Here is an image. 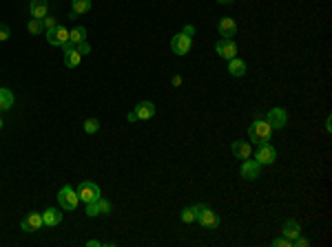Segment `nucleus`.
<instances>
[{
  "instance_id": "obj_1",
  "label": "nucleus",
  "mask_w": 332,
  "mask_h": 247,
  "mask_svg": "<svg viewBox=\"0 0 332 247\" xmlns=\"http://www.w3.org/2000/svg\"><path fill=\"white\" fill-rule=\"evenodd\" d=\"M270 132H273V128H270V124L266 120H257L250 124L248 128V137L253 143H257V146H262V143H268L270 141Z\"/></svg>"
},
{
  "instance_id": "obj_2",
  "label": "nucleus",
  "mask_w": 332,
  "mask_h": 247,
  "mask_svg": "<svg viewBox=\"0 0 332 247\" xmlns=\"http://www.w3.org/2000/svg\"><path fill=\"white\" fill-rule=\"evenodd\" d=\"M75 192H78V199L84 201V203H93V201H98L102 197L100 185L93 183V181H82L78 188H75Z\"/></svg>"
},
{
  "instance_id": "obj_3",
  "label": "nucleus",
  "mask_w": 332,
  "mask_h": 247,
  "mask_svg": "<svg viewBox=\"0 0 332 247\" xmlns=\"http://www.w3.org/2000/svg\"><path fill=\"white\" fill-rule=\"evenodd\" d=\"M78 192H75L71 185H64L62 190L58 192V205L62 210H75L78 208Z\"/></svg>"
},
{
  "instance_id": "obj_4",
  "label": "nucleus",
  "mask_w": 332,
  "mask_h": 247,
  "mask_svg": "<svg viewBox=\"0 0 332 247\" xmlns=\"http://www.w3.org/2000/svg\"><path fill=\"white\" fill-rule=\"evenodd\" d=\"M191 46H193V38H191V35H186L184 31H182V33H177V35H173L171 51L175 55H186L188 51H191Z\"/></svg>"
},
{
  "instance_id": "obj_5",
  "label": "nucleus",
  "mask_w": 332,
  "mask_h": 247,
  "mask_svg": "<svg viewBox=\"0 0 332 247\" xmlns=\"http://www.w3.org/2000/svg\"><path fill=\"white\" fill-rule=\"evenodd\" d=\"M197 223L202 225V228H206V230H215L217 225H219V216L217 212H213L211 208H206V205H202V210L197 212Z\"/></svg>"
},
{
  "instance_id": "obj_6",
  "label": "nucleus",
  "mask_w": 332,
  "mask_h": 247,
  "mask_svg": "<svg viewBox=\"0 0 332 247\" xmlns=\"http://www.w3.org/2000/svg\"><path fill=\"white\" fill-rule=\"evenodd\" d=\"M47 42L53 46H62L69 42V29L62 24H55L53 29H47Z\"/></svg>"
},
{
  "instance_id": "obj_7",
  "label": "nucleus",
  "mask_w": 332,
  "mask_h": 247,
  "mask_svg": "<svg viewBox=\"0 0 332 247\" xmlns=\"http://www.w3.org/2000/svg\"><path fill=\"white\" fill-rule=\"evenodd\" d=\"M215 51L222 55L224 60H233L237 58V44L233 42V38H222L219 42L215 44Z\"/></svg>"
},
{
  "instance_id": "obj_8",
  "label": "nucleus",
  "mask_w": 332,
  "mask_h": 247,
  "mask_svg": "<svg viewBox=\"0 0 332 247\" xmlns=\"http://www.w3.org/2000/svg\"><path fill=\"white\" fill-rule=\"evenodd\" d=\"M242 177L248 179V181H255V179L259 177V172H262V163L257 161V159H246V161L242 163Z\"/></svg>"
},
{
  "instance_id": "obj_9",
  "label": "nucleus",
  "mask_w": 332,
  "mask_h": 247,
  "mask_svg": "<svg viewBox=\"0 0 332 247\" xmlns=\"http://www.w3.org/2000/svg\"><path fill=\"white\" fill-rule=\"evenodd\" d=\"M42 225H44L42 223V214H38V212H29L22 221H20V230H22V232H35V230L42 228Z\"/></svg>"
},
{
  "instance_id": "obj_10",
  "label": "nucleus",
  "mask_w": 332,
  "mask_h": 247,
  "mask_svg": "<svg viewBox=\"0 0 332 247\" xmlns=\"http://www.w3.org/2000/svg\"><path fill=\"white\" fill-rule=\"evenodd\" d=\"M266 122L270 124V128H273V130H275V128H284L286 122H288V115H286L284 108H270Z\"/></svg>"
},
{
  "instance_id": "obj_11",
  "label": "nucleus",
  "mask_w": 332,
  "mask_h": 247,
  "mask_svg": "<svg viewBox=\"0 0 332 247\" xmlns=\"http://www.w3.org/2000/svg\"><path fill=\"white\" fill-rule=\"evenodd\" d=\"M275 159H277V150L270 143H262L257 150V161L262 166H270V163H275Z\"/></svg>"
},
{
  "instance_id": "obj_12",
  "label": "nucleus",
  "mask_w": 332,
  "mask_h": 247,
  "mask_svg": "<svg viewBox=\"0 0 332 247\" xmlns=\"http://www.w3.org/2000/svg\"><path fill=\"white\" fill-rule=\"evenodd\" d=\"M29 13H31V18L42 20L44 15L49 13V2L47 0H31V4H29Z\"/></svg>"
},
{
  "instance_id": "obj_13",
  "label": "nucleus",
  "mask_w": 332,
  "mask_h": 247,
  "mask_svg": "<svg viewBox=\"0 0 332 247\" xmlns=\"http://www.w3.org/2000/svg\"><path fill=\"white\" fill-rule=\"evenodd\" d=\"M219 29V35H224V38H233L235 33H237V22H235L233 18H222L217 24Z\"/></svg>"
},
{
  "instance_id": "obj_14",
  "label": "nucleus",
  "mask_w": 332,
  "mask_h": 247,
  "mask_svg": "<svg viewBox=\"0 0 332 247\" xmlns=\"http://www.w3.org/2000/svg\"><path fill=\"white\" fill-rule=\"evenodd\" d=\"M133 113L137 115V120H151V117L155 115V104H153V102H140Z\"/></svg>"
},
{
  "instance_id": "obj_15",
  "label": "nucleus",
  "mask_w": 332,
  "mask_h": 247,
  "mask_svg": "<svg viewBox=\"0 0 332 247\" xmlns=\"http://www.w3.org/2000/svg\"><path fill=\"white\" fill-rule=\"evenodd\" d=\"M60 221H62V212L55 208H47L42 212V223L47 225V228H53V225H58Z\"/></svg>"
},
{
  "instance_id": "obj_16",
  "label": "nucleus",
  "mask_w": 332,
  "mask_h": 247,
  "mask_svg": "<svg viewBox=\"0 0 332 247\" xmlns=\"http://www.w3.org/2000/svg\"><path fill=\"white\" fill-rule=\"evenodd\" d=\"M228 71H231V75H235V77H242V75H246L248 66L244 60L233 58V60H228Z\"/></svg>"
},
{
  "instance_id": "obj_17",
  "label": "nucleus",
  "mask_w": 332,
  "mask_h": 247,
  "mask_svg": "<svg viewBox=\"0 0 332 247\" xmlns=\"http://www.w3.org/2000/svg\"><path fill=\"white\" fill-rule=\"evenodd\" d=\"M282 232H284V236H286V239L295 241L297 236H301V225L297 223V221H286V223H284V228H282Z\"/></svg>"
},
{
  "instance_id": "obj_18",
  "label": "nucleus",
  "mask_w": 332,
  "mask_h": 247,
  "mask_svg": "<svg viewBox=\"0 0 332 247\" xmlns=\"http://www.w3.org/2000/svg\"><path fill=\"white\" fill-rule=\"evenodd\" d=\"M231 152L239 159H248L250 157V143L248 141H233Z\"/></svg>"
},
{
  "instance_id": "obj_19",
  "label": "nucleus",
  "mask_w": 332,
  "mask_h": 247,
  "mask_svg": "<svg viewBox=\"0 0 332 247\" xmlns=\"http://www.w3.org/2000/svg\"><path fill=\"white\" fill-rule=\"evenodd\" d=\"M91 9V0H71V18L82 15Z\"/></svg>"
},
{
  "instance_id": "obj_20",
  "label": "nucleus",
  "mask_w": 332,
  "mask_h": 247,
  "mask_svg": "<svg viewBox=\"0 0 332 247\" xmlns=\"http://www.w3.org/2000/svg\"><path fill=\"white\" fill-rule=\"evenodd\" d=\"M80 62H82V55L78 53V49H69V51H64V64L69 66V69H75V66L80 64Z\"/></svg>"
},
{
  "instance_id": "obj_21",
  "label": "nucleus",
  "mask_w": 332,
  "mask_h": 247,
  "mask_svg": "<svg viewBox=\"0 0 332 247\" xmlns=\"http://www.w3.org/2000/svg\"><path fill=\"white\" fill-rule=\"evenodd\" d=\"M202 210V205H191V208H184L182 210V221L184 223H195V219H197V212Z\"/></svg>"
},
{
  "instance_id": "obj_22",
  "label": "nucleus",
  "mask_w": 332,
  "mask_h": 247,
  "mask_svg": "<svg viewBox=\"0 0 332 247\" xmlns=\"http://www.w3.org/2000/svg\"><path fill=\"white\" fill-rule=\"evenodd\" d=\"M86 40V29L84 27H75L73 31H69V44H80Z\"/></svg>"
},
{
  "instance_id": "obj_23",
  "label": "nucleus",
  "mask_w": 332,
  "mask_h": 247,
  "mask_svg": "<svg viewBox=\"0 0 332 247\" xmlns=\"http://www.w3.org/2000/svg\"><path fill=\"white\" fill-rule=\"evenodd\" d=\"M13 106V93L9 89H0V111H7Z\"/></svg>"
},
{
  "instance_id": "obj_24",
  "label": "nucleus",
  "mask_w": 332,
  "mask_h": 247,
  "mask_svg": "<svg viewBox=\"0 0 332 247\" xmlns=\"http://www.w3.org/2000/svg\"><path fill=\"white\" fill-rule=\"evenodd\" d=\"M98 130H100V122L98 120L91 117V120L84 122V132H86V135H93V132H98Z\"/></svg>"
},
{
  "instance_id": "obj_25",
  "label": "nucleus",
  "mask_w": 332,
  "mask_h": 247,
  "mask_svg": "<svg viewBox=\"0 0 332 247\" xmlns=\"http://www.w3.org/2000/svg\"><path fill=\"white\" fill-rule=\"evenodd\" d=\"M27 29L31 31V33H35V35H38L40 31H42V20H38V18H31V20H29V24H27Z\"/></svg>"
},
{
  "instance_id": "obj_26",
  "label": "nucleus",
  "mask_w": 332,
  "mask_h": 247,
  "mask_svg": "<svg viewBox=\"0 0 332 247\" xmlns=\"http://www.w3.org/2000/svg\"><path fill=\"white\" fill-rule=\"evenodd\" d=\"M9 35H11V29H9V24L0 22V42H7Z\"/></svg>"
},
{
  "instance_id": "obj_27",
  "label": "nucleus",
  "mask_w": 332,
  "mask_h": 247,
  "mask_svg": "<svg viewBox=\"0 0 332 247\" xmlns=\"http://www.w3.org/2000/svg\"><path fill=\"white\" fill-rule=\"evenodd\" d=\"M98 208H100V214H111V203L106 199H98Z\"/></svg>"
},
{
  "instance_id": "obj_28",
  "label": "nucleus",
  "mask_w": 332,
  "mask_h": 247,
  "mask_svg": "<svg viewBox=\"0 0 332 247\" xmlns=\"http://www.w3.org/2000/svg\"><path fill=\"white\" fill-rule=\"evenodd\" d=\"M98 214H100L98 201H93V203H86V216H98Z\"/></svg>"
},
{
  "instance_id": "obj_29",
  "label": "nucleus",
  "mask_w": 332,
  "mask_h": 247,
  "mask_svg": "<svg viewBox=\"0 0 332 247\" xmlns=\"http://www.w3.org/2000/svg\"><path fill=\"white\" fill-rule=\"evenodd\" d=\"M75 49H78L80 55H89L91 53V44L86 42V40H84V42H80V44H75Z\"/></svg>"
},
{
  "instance_id": "obj_30",
  "label": "nucleus",
  "mask_w": 332,
  "mask_h": 247,
  "mask_svg": "<svg viewBox=\"0 0 332 247\" xmlns=\"http://www.w3.org/2000/svg\"><path fill=\"white\" fill-rule=\"evenodd\" d=\"M55 24H58V22H55L53 15H44V18H42V29H53Z\"/></svg>"
},
{
  "instance_id": "obj_31",
  "label": "nucleus",
  "mask_w": 332,
  "mask_h": 247,
  "mask_svg": "<svg viewBox=\"0 0 332 247\" xmlns=\"http://www.w3.org/2000/svg\"><path fill=\"white\" fill-rule=\"evenodd\" d=\"M273 247H293V241L286 239V236H284V239H275L273 241Z\"/></svg>"
},
{
  "instance_id": "obj_32",
  "label": "nucleus",
  "mask_w": 332,
  "mask_h": 247,
  "mask_svg": "<svg viewBox=\"0 0 332 247\" xmlns=\"http://www.w3.org/2000/svg\"><path fill=\"white\" fill-rule=\"evenodd\" d=\"M184 33L193 38V35H195V27H193V24H186V27H184Z\"/></svg>"
},
{
  "instance_id": "obj_33",
  "label": "nucleus",
  "mask_w": 332,
  "mask_h": 247,
  "mask_svg": "<svg viewBox=\"0 0 332 247\" xmlns=\"http://www.w3.org/2000/svg\"><path fill=\"white\" fill-rule=\"evenodd\" d=\"M126 120H129V122H137V115H135V113H129V115H126Z\"/></svg>"
},
{
  "instance_id": "obj_34",
  "label": "nucleus",
  "mask_w": 332,
  "mask_h": 247,
  "mask_svg": "<svg viewBox=\"0 0 332 247\" xmlns=\"http://www.w3.org/2000/svg\"><path fill=\"white\" fill-rule=\"evenodd\" d=\"M173 84L180 86V84H182V77H180V75H175V77H173Z\"/></svg>"
},
{
  "instance_id": "obj_35",
  "label": "nucleus",
  "mask_w": 332,
  "mask_h": 247,
  "mask_svg": "<svg viewBox=\"0 0 332 247\" xmlns=\"http://www.w3.org/2000/svg\"><path fill=\"white\" fill-rule=\"evenodd\" d=\"M89 247H100V241H89Z\"/></svg>"
},
{
  "instance_id": "obj_36",
  "label": "nucleus",
  "mask_w": 332,
  "mask_h": 247,
  "mask_svg": "<svg viewBox=\"0 0 332 247\" xmlns=\"http://www.w3.org/2000/svg\"><path fill=\"white\" fill-rule=\"evenodd\" d=\"M219 4H228V2H233V0H217Z\"/></svg>"
},
{
  "instance_id": "obj_37",
  "label": "nucleus",
  "mask_w": 332,
  "mask_h": 247,
  "mask_svg": "<svg viewBox=\"0 0 332 247\" xmlns=\"http://www.w3.org/2000/svg\"><path fill=\"white\" fill-rule=\"evenodd\" d=\"M0 128H2V120H0Z\"/></svg>"
}]
</instances>
